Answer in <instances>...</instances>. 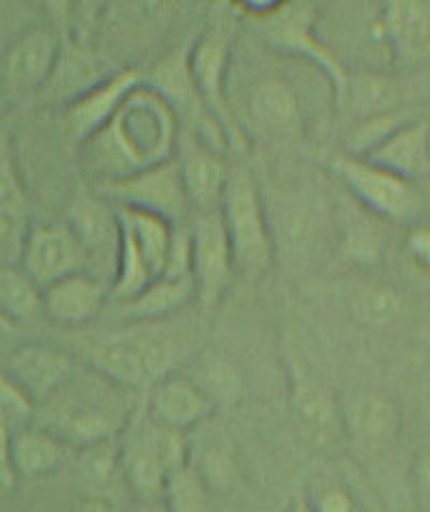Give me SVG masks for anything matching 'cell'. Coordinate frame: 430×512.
I'll use <instances>...</instances> for the list:
<instances>
[{
  "instance_id": "obj_1",
  "label": "cell",
  "mask_w": 430,
  "mask_h": 512,
  "mask_svg": "<svg viewBox=\"0 0 430 512\" xmlns=\"http://www.w3.org/2000/svg\"><path fill=\"white\" fill-rule=\"evenodd\" d=\"M179 138L177 112L142 82L104 130L82 142L80 158L97 186L172 160Z\"/></svg>"
},
{
  "instance_id": "obj_2",
  "label": "cell",
  "mask_w": 430,
  "mask_h": 512,
  "mask_svg": "<svg viewBox=\"0 0 430 512\" xmlns=\"http://www.w3.org/2000/svg\"><path fill=\"white\" fill-rule=\"evenodd\" d=\"M129 392L114 386L89 366L84 375L69 377L50 401L37 407L39 426L54 433L71 450H84L119 439L132 420Z\"/></svg>"
},
{
  "instance_id": "obj_3",
  "label": "cell",
  "mask_w": 430,
  "mask_h": 512,
  "mask_svg": "<svg viewBox=\"0 0 430 512\" xmlns=\"http://www.w3.org/2000/svg\"><path fill=\"white\" fill-rule=\"evenodd\" d=\"M231 7L237 9L235 16L248 22L269 50L317 67L334 91L336 106H344L349 71L342 67L336 54L323 44L317 33V5L304 3V0L299 3L252 0V3H233Z\"/></svg>"
},
{
  "instance_id": "obj_4",
  "label": "cell",
  "mask_w": 430,
  "mask_h": 512,
  "mask_svg": "<svg viewBox=\"0 0 430 512\" xmlns=\"http://www.w3.org/2000/svg\"><path fill=\"white\" fill-rule=\"evenodd\" d=\"M192 463L188 435L155 426L142 411L119 437V467L127 491L138 502L162 500L166 480Z\"/></svg>"
},
{
  "instance_id": "obj_5",
  "label": "cell",
  "mask_w": 430,
  "mask_h": 512,
  "mask_svg": "<svg viewBox=\"0 0 430 512\" xmlns=\"http://www.w3.org/2000/svg\"><path fill=\"white\" fill-rule=\"evenodd\" d=\"M160 323L136 325L129 332L106 338L89 351V366L125 392H138L172 375L175 347Z\"/></svg>"
},
{
  "instance_id": "obj_6",
  "label": "cell",
  "mask_w": 430,
  "mask_h": 512,
  "mask_svg": "<svg viewBox=\"0 0 430 512\" xmlns=\"http://www.w3.org/2000/svg\"><path fill=\"white\" fill-rule=\"evenodd\" d=\"M220 216L235 254L237 272L261 276L274 263V235L269 229L261 190L248 168L235 166L226 181Z\"/></svg>"
},
{
  "instance_id": "obj_7",
  "label": "cell",
  "mask_w": 430,
  "mask_h": 512,
  "mask_svg": "<svg viewBox=\"0 0 430 512\" xmlns=\"http://www.w3.org/2000/svg\"><path fill=\"white\" fill-rule=\"evenodd\" d=\"M329 170L344 183L355 203L381 222L415 224L422 213V196L413 181L398 177L390 170L370 164L355 155H334Z\"/></svg>"
},
{
  "instance_id": "obj_8",
  "label": "cell",
  "mask_w": 430,
  "mask_h": 512,
  "mask_svg": "<svg viewBox=\"0 0 430 512\" xmlns=\"http://www.w3.org/2000/svg\"><path fill=\"white\" fill-rule=\"evenodd\" d=\"M95 194L112 207L153 213L175 226L192 220V207L183 188L177 155L132 177L97 183Z\"/></svg>"
},
{
  "instance_id": "obj_9",
  "label": "cell",
  "mask_w": 430,
  "mask_h": 512,
  "mask_svg": "<svg viewBox=\"0 0 430 512\" xmlns=\"http://www.w3.org/2000/svg\"><path fill=\"white\" fill-rule=\"evenodd\" d=\"M233 33L224 22L209 26L190 48V74L194 80L200 102L207 108L209 115L220 123L226 134L228 145L241 147L243 134L228 108L224 87L228 74V61H231Z\"/></svg>"
},
{
  "instance_id": "obj_10",
  "label": "cell",
  "mask_w": 430,
  "mask_h": 512,
  "mask_svg": "<svg viewBox=\"0 0 430 512\" xmlns=\"http://www.w3.org/2000/svg\"><path fill=\"white\" fill-rule=\"evenodd\" d=\"M192 229V278L196 282V302L211 310L231 289L237 263L228 241L220 211L194 213Z\"/></svg>"
},
{
  "instance_id": "obj_11",
  "label": "cell",
  "mask_w": 430,
  "mask_h": 512,
  "mask_svg": "<svg viewBox=\"0 0 430 512\" xmlns=\"http://www.w3.org/2000/svg\"><path fill=\"white\" fill-rule=\"evenodd\" d=\"M18 265L43 291L56 280L91 269V259L67 222H50L28 229Z\"/></svg>"
},
{
  "instance_id": "obj_12",
  "label": "cell",
  "mask_w": 430,
  "mask_h": 512,
  "mask_svg": "<svg viewBox=\"0 0 430 512\" xmlns=\"http://www.w3.org/2000/svg\"><path fill=\"white\" fill-rule=\"evenodd\" d=\"M63 39L54 24H37L13 41L3 59V80L13 93L43 91L59 61Z\"/></svg>"
},
{
  "instance_id": "obj_13",
  "label": "cell",
  "mask_w": 430,
  "mask_h": 512,
  "mask_svg": "<svg viewBox=\"0 0 430 512\" xmlns=\"http://www.w3.org/2000/svg\"><path fill=\"white\" fill-rule=\"evenodd\" d=\"M215 403L188 375L172 373L151 386L145 403V416L160 429L192 433L211 420Z\"/></svg>"
},
{
  "instance_id": "obj_14",
  "label": "cell",
  "mask_w": 430,
  "mask_h": 512,
  "mask_svg": "<svg viewBox=\"0 0 430 512\" xmlns=\"http://www.w3.org/2000/svg\"><path fill=\"white\" fill-rule=\"evenodd\" d=\"M340 420L342 433L368 452L390 448L403 431L398 405L390 396L372 390L340 398Z\"/></svg>"
},
{
  "instance_id": "obj_15",
  "label": "cell",
  "mask_w": 430,
  "mask_h": 512,
  "mask_svg": "<svg viewBox=\"0 0 430 512\" xmlns=\"http://www.w3.org/2000/svg\"><path fill=\"white\" fill-rule=\"evenodd\" d=\"M145 82V76L138 69H117L110 78L102 84H97L89 93L80 95L69 106H65V121L67 130L74 136L76 145L93 138L97 132L117 115L125 99L132 95L140 84Z\"/></svg>"
},
{
  "instance_id": "obj_16",
  "label": "cell",
  "mask_w": 430,
  "mask_h": 512,
  "mask_svg": "<svg viewBox=\"0 0 430 512\" xmlns=\"http://www.w3.org/2000/svg\"><path fill=\"white\" fill-rule=\"evenodd\" d=\"M110 282L91 269L56 280L41 291V315L56 325L80 327L102 312Z\"/></svg>"
},
{
  "instance_id": "obj_17",
  "label": "cell",
  "mask_w": 430,
  "mask_h": 512,
  "mask_svg": "<svg viewBox=\"0 0 430 512\" xmlns=\"http://www.w3.org/2000/svg\"><path fill=\"white\" fill-rule=\"evenodd\" d=\"M177 162L183 188L194 213L220 211L231 168H226L218 151L203 145L194 134L183 132L177 147Z\"/></svg>"
},
{
  "instance_id": "obj_18",
  "label": "cell",
  "mask_w": 430,
  "mask_h": 512,
  "mask_svg": "<svg viewBox=\"0 0 430 512\" xmlns=\"http://www.w3.org/2000/svg\"><path fill=\"white\" fill-rule=\"evenodd\" d=\"M379 28L396 63L430 61V0H390L379 11Z\"/></svg>"
},
{
  "instance_id": "obj_19",
  "label": "cell",
  "mask_w": 430,
  "mask_h": 512,
  "mask_svg": "<svg viewBox=\"0 0 430 512\" xmlns=\"http://www.w3.org/2000/svg\"><path fill=\"white\" fill-rule=\"evenodd\" d=\"M76 373V362L61 349L22 345L9 355V379L31 398L35 409L59 392Z\"/></svg>"
},
{
  "instance_id": "obj_20",
  "label": "cell",
  "mask_w": 430,
  "mask_h": 512,
  "mask_svg": "<svg viewBox=\"0 0 430 512\" xmlns=\"http://www.w3.org/2000/svg\"><path fill=\"white\" fill-rule=\"evenodd\" d=\"M28 201L11 140L0 134V265H18L28 235Z\"/></svg>"
},
{
  "instance_id": "obj_21",
  "label": "cell",
  "mask_w": 430,
  "mask_h": 512,
  "mask_svg": "<svg viewBox=\"0 0 430 512\" xmlns=\"http://www.w3.org/2000/svg\"><path fill=\"white\" fill-rule=\"evenodd\" d=\"M291 407L297 424L314 444L325 446L342 433L340 398L321 381L312 379L299 364L291 366Z\"/></svg>"
},
{
  "instance_id": "obj_22",
  "label": "cell",
  "mask_w": 430,
  "mask_h": 512,
  "mask_svg": "<svg viewBox=\"0 0 430 512\" xmlns=\"http://www.w3.org/2000/svg\"><path fill=\"white\" fill-rule=\"evenodd\" d=\"M114 71L117 69L108 67L104 56L95 52L86 41L65 37L59 61H56L52 76L41 93L63 99L65 106H69L74 99L89 93L97 84L110 78Z\"/></svg>"
},
{
  "instance_id": "obj_23",
  "label": "cell",
  "mask_w": 430,
  "mask_h": 512,
  "mask_svg": "<svg viewBox=\"0 0 430 512\" xmlns=\"http://www.w3.org/2000/svg\"><path fill=\"white\" fill-rule=\"evenodd\" d=\"M364 160L407 181H415L430 166V125L420 119H405L366 153Z\"/></svg>"
},
{
  "instance_id": "obj_24",
  "label": "cell",
  "mask_w": 430,
  "mask_h": 512,
  "mask_svg": "<svg viewBox=\"0 0 430 512\" xmlns=\"http://www.w3.org/2000/svg\"><path fill=\"white\" fill-rule=\"evenodd\" d=\"M78 239L82 241L84 250L89 252L91 265L93 261H108L117 265V250H119V220L117 209H114L102 196L91 194L82 196L71 205L69 218L65 220Z\"/></svg>"
},
{
  "instance_id": "obj_25",
  "label": "cell",
  "mask_w": 430,
  "mask_h": 512,
  "mask_svg": "<svg viewBox=\"0 0 430 512\" xmlns=\"http://www.w3.org/2000/svg\"><path fill=\"white\" fill-rule=\"evenodd\" d=\"M71 448L43 426H22L9 435L7 461L13 476L43 478L67 463Z\"/></svg>"
},
{
  "instance_id": "obj_26",
  "label": "cell",
  "mask_w": 430,
  "mask_h": 512,
  "mask_svg": "<svg viewBox=\"0 0 430 512\" xmlns=\"http://www.w3.org/2000/svg\"><path fill=\"white\" fill-rule=\"evenodd\" d=\"M192 302H196V282L192 276H162L153 280L134 300L123 302V317L134 325L164 323Z\"/></svg>"
},
{
  "instance_id": "obj_27",
  "label": "cell",
  "mask_w": 430,
  "mask_h": 512,
  "mask_svg": "<svg viewBox=\"0 0 430 512\" xmlns=\"http://www.w3.org/2000/svg\"><path fill=\"white\" fill-rule=\"evenodd\" d=\"M250 115L269 132H297L301 123V108L295 89L278 76L258 80L250 93Z\"/></svg>"
},
{
  "instance_id": "obj_28",
  "label": "cell",
  "mask_w": 430,
  "mask_h": 512,
  "mask_svg": "<svg viewBox=\"0 0 430 512\" xmlns=\"http://www.w3.org/2000/svg\"><path fill=\"white\" fill-rule=\"evenodd\" d=\"M117 209L119 231L132 241L136 250L142 254V259L149 265L151 274L155 278L164 276V267L168 259L172 233H175V224L168 220L153 216V213L114 207Z\"/></svg>"
},
{
  "instance_id": "obj_29",
  "label": "cell",
  "mask_w": 430,
  "mask_h": 512,
  "mask_svg": "<svg viewBox=\"0 0 430 512\" xmlns=\"http://www.w3.org/2000/svg\"><path fill=\"white\" fill-rule=\"evenodd\" d=\"M400 91L396 82L377 71H357L349 74L347 95H344V106L357 117V123L366 119H375L383 115L398 112Z\"/></svg>"
},
{
  "instance_id": "obj_30",
  "label": "cell",
  "mask_w": 430,
  "mask_h": 512,
  "mask_svg": "<svg viewBox=\"0 0 430 512\" xmlns=\"http://www.w3.org/2000/svg\"><path fill=\"white\" fill-rule=\"evenodd\" d=\"M37 315H41V289L20 265H0V323H28Z\"/></svg>"
},
{
  "instance_id": "obj_31",
  "label": "cell",
  "mask_w": 430,
  "mask_h": 512,
  "mask_svg": "<svg viewBox=\"0 0 430 512\" xmlns=\"http://www.w3.org/2000/svg\"><path fill=\"white\" fill-rule=\"evenodd\" d=\"M162 502L168 512H215L209 482L194 463L166 480Z\"/></svg>"
},
{
  "instance_id": "obj_32",
  "label": "cell",
  "mask_w": 430,
  "mask_h": 512,
  "mask_svg": "<svg viewBox=\"0 0 430 512\" xmlns=\"http://www.w3.org/2000/svg\"><path fill=\"white\" fill-rule=\"evenodd\" d=\"M353 317L364 325H387L403 310V297L390 284H366L353 295Z\"/></svg>"
},
{
  "instance_id": "obj_33",
  "label": "cell",
  "mask_w": 430,
  "mask_h": 512,
  "mask_svg": "<svg viewBox=\"0 0 430 512\" xmlns=\"http://www.w3.org/2000/svg\"><path fill=\"white\" fill-rule=\"evenodd\" d=\"M379 222L381 220L372 216L366 209L355 213V216L344 222L342 248L349 259L357 263H372L379 259L385 246V237Z\"/></svg>"
},
{
  "instance_id": "obj_34",
  "label": "cell",
  "mask_w": 430,
  "mask_h": 512,
  "mask_svg": "<svg viewBox=\"0 0 430 512\" xmlns=\"http://www.w3.org/2000/svg\"><path fill=\"white\" fill-rule=\"evenodd\" d=\"M196 386L203 390L218 407L220 398H231L239 390V375L231 362L222 358H205L198 364V375L192 377Z\"/></svg>"
},
{
  "instance_id": "obj_35",
  "label": "cell",
  "mask_w": 430,
  "mask_h": 512,
  "mask_svg": "<svg viewBox=\"0 0 430 512\" xmlns=\"http://www.w3.org/2000/svg\"><path fill=\"white\" fill-rule=\"evenodd\" d=\"M164 276L168 278H183L192 276V229L188 224L175 226V233H172L168 259L164 267Z\"/></svg>"
},
{
  "instance_id": "obj_36",
  "label": "cell",
  "mask_w": 430,
  "mask_h": 512,
  "mask_svg": "<svg viewBox=\"0 0 430 512\" xmlns=\"http://www.w3.org/2000/svg\"><path fill=\"white\" fill-rule=\"evenodd\" d=\"M314 512H355V500L342 485H321L312 491V495H306Z\"/></svg>"
},
{
  "instance_id": "obj_37",
  "label": "cell",
  "mask_w": 430,
  "mask_h": 512,
  "mask_svg": "<svg viewBox=\"0 0 430 512\" xmlns=\"http://www.w3.org/2000/svg\"><path fill=\"white\" fill-rule=\"evenodd\" d=\"M76 512H129L123 510L121 497L117 495V485L89 487L76 502Z\"/></svg>"
},
{
  "instance_id": "obj_38",
  "label": "cell",
  "mask_w": 430,
  "mask_h": 512,
  "mask_svg": "<svg viewBox=\"0 0 430 512\" xmlns=\"http://www.w3.org/2000/svg\"><path fill=\"white\" fill-rule=\"evenodd\" d=\"M405 246L413 265L430 274V220H418L409 226Z\"/></svg>"
},
{
  "instance_id": "obj_39",
  "label": "cell",
  "mask_w": 430,
  "mask_h": 512,
  "mask_svg": "<svg viewBox=\"0 0 430 512\" xmlns=\"http://www.w3.org/2000/svg\"><path fill=\"white\" fill-rule=\"evenodd\" d=\"M411 487L420 508L430 512V444L415 454L411 465Z\"/></svg>"
},
{
  "instance_id": "obj_40",
  "label": "cell",
  "mask_w": 430,
  "mask_h": 512,
  "mask_svg": "<svg viewBox=\"0 0 430 512\" xmlns=\"http://www.w3.org/2000/svg\"><path fill=\"white\" fill-rule=\"evenodd\" d=\"M129 512H168V510L162 500H151V502H138L134 508H129Z\"/></svg>"
},
{
  "instance_id": "obj_41",
  "label": "cell",
  "mask_w": 430,
  "mask_h": 512,
  "mask_svg": "<svg viewBox=\"0 0 430 512\" xmlns=\"http://www.w3.org/2000/svg\"><path fill=\"white\" fill-rule=\"evenodd\" d=\"M286 512H314L310 502L306 500V497H299V500H293L291 506L286 508Z\"/></svg>"
}]
</instances>
